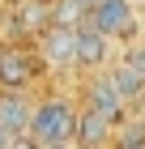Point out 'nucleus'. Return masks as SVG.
Masks as SVG:
<instances>
[{
    "label": "nucleus",
    "instance_id": "f257e3e1",
    "mask_svg": "<svg viewBox=\"0 0 145 149\" xmlns=\"http://www.w3.org/2000/svg\"><path fill=\"white\" fill-rule=\"evenodd\" d=\"M73 124H77V107L64 94H51V98L34 102L26 136H30V145H68L73 141Z\"/></svg>",
    "mask_w": 145,
    "mask_h": 149
},
{
    "label": "nucleus",
    "instance_id": "f03ea898",
    "mask_svg": "<svg viewBox=\"0 0 145 149\" xmlns=\"http://www.w3.org/2000/svg\"><path fill=\"white\" fill-rule=\"evenodd\" d=\"M85 22L98 26L111 43L115 38H132L137 34V4L132 0H94L90 13H85Z\"/></svg>",
    "mask_w": 145,
    "mask_h": 149
},
{
    "label": "nucleus",
    "instance_id": "7ed1b4c3",
    "mask_svg": "<svg viewBox=\"0 0 145 149\" xmlns=\"http://www.w3.org/2000/svg\"><path fill=\"white\" fill-rule=\"evenodd\" d=\"M39 64L17 38H0V90H30Z\"/></svg>",
    "mask_w": 145,
    "mask_h": 149
},
{
    "label": "nucleus",
    "instance_id": "20e7f679",
    "mask_svg": "<svg viewBox=\"0 0 145 149\" xmlns=\"http://www.w3.org/2000/svg\"><path fill=\"white\" fill-rule=\"evenodd\" d=\"M73 60H77V68H107V60H111V38L102 34L98 26L81 22L73 30Z\"/></svg>",
    "mask_w": 145,
    "mask_h": 149
},
{
    "label": "nucleus",
    "instance_id": "39448f33",
    "mask_svg": "<svg viewBox=\"0 0 145 149\" xmlns=\"http://www.w3.org/2000/svg\"><path fill=\"white\" fill-rule=\"evenodd\" d=\"M73 30H77V26L47 22L43 30H39V60L51 64V68H77V60H73Z\"/></svg>",
    "mask_w": 145,
    "mask_h": 149
},
{
    "label": "nucleus",
    "instance_id": "423d86ee",
    "mask_svg": "<svg viewBox=\"0 0 145 149\" xmlns=\"http://www.w3.org/2000/svg\"><path fill=\"white\" fill-rule=\"evenodd\" d=\"M85 107H94V111H102L111 124H120V119H128V102L120 98V90L111 85V77L107 72H98L94 81H85V98H81Z\"/></svg>",
    "mask_w": 145,
    "mask_h": 149
},
{
    "label": "nucleus",
    "instance_id": "0eeeda50",
    "mask_svg": "<svg viewBox=\"0 0 145 149\" xmlns=\"http://www.w3.org/2000/svg\"><path fill=\"white\" fill-rule=\"evenodd\" d=\"M111 119L102 111H94V107L81 102L77 107V124H73V141L77 145H90V149H98V145H111Z\"/></svg>",
    "mask_w": 145,
    "mask_h": 149
},
{
    "label": "nucleus",
    "instance_id": "6e6552de",
    "mask_svg": "<svg viewBox=\"0 0 145 149\" xmlns=\"http://www.w3.org/2000/svg\"><path fill=\"white\" fill-rule=\"evenodd\" d=\"M30 111H34V102L26 90H0V128H9L13 136H26Z\"/></svg>",
    "mask_w": 145,
    "mask_h": 149
},
{
    "label": "nucleus",
    "instance_id": "1a4fd4ad",
    "mask_svg": "<svg viewBox=\"0 0 145 149\" xmlns=\"http://www.w3.org/2000/svg\"><path fill=\"white\" fill-rule=\"evenodd\" d=\"M107 77H111V85L120 90V98H124L128 107L145 98V72L137 68V64H128L124 56H120V60H107Z\"/></svg>",
    "mask_w": 145,
    "mask_h": 149
},
{
    "label": "nucleus",
    "instance_id": "9d476101",
    "mask_svg": "<svg viewBox=\"0 0 145 149\" xmlns=\"http://www.w3.org/2000/svg\"><path fill=\"white\" fill-rule=\"evenodd\" d=\"M13 17L22 26V34H39L51 17V0H17L13 4Z\"/></svg>",
    "mask_w": 145,
    "mask_h": 149
},
{
    "label": "nucleus",
    "instance_id": "9b49d317",
    "mask_svg": "<svg viewBox=\"0 0 145 149\" xmlns=\"http://www.w3.org/2000/svg\"><path fill=\"white\" fill-rule=\"evenodd\" d=\"M85 13H90L85 0H51V17H47V22H56V26H81Z\"/></svg>",
    "mask_w": 145,
    "mask_h": 149
},
{
    "label": "nucleus",
    "instance_id": "f8f14e48",
    "mask_svg": "<svg viewBox=\"0 0 145 149\" xmlns=\"http://www.w3.org/2000/svg\"><path fill=\"white\" fill-rule=\"evenodd\" d=\"M111 145H120V149H141V145H145V124H141V119H120V124L111 128Z\"/></svg>",
    "mask_w": 145,
    "mask_h": 149
},
{
    "label": "nucleus",
    "instance_id": "ddd939ff",
    "mask_svg": "<svg viewBox=\"0 0 145 149\" xmlns=\"http://www.w3.org/2000/svg\"><path fill=\"white\" fill-rule=\"evenodd\" d=\"M132 4H145V0H132Z\"/></svg>",
    "mask_w": 145,
    "mask_h": 149
},
{
    "label": "nucleus",
    "instance_id": "4468645a",
    "mask_svg": "<svg viewBox=\"0 0 145 149\" xmlns=\"http://www.w3.org/2000/svg\"><path fill=\"white\" fill-rule=\"evenodd\" d=\"M85 4H94V0H85Z\"/></svg>",
    "mask_w": 145,
    "mask_h": 149
},
{
    "label": "nucleus",
    "instance_id": "2eb2a0df",
    "mask_svg": "<svg viewBox=\"0 0 145 149\" xmlns=\"http://www.w3.org/2000/svg\"><path fill=\"white\" fill-rule=\"evenodd\" d=\"M141 47H145V43H141Z\"/></svg>",
    "mask_w": 145,
    "mask_h": 149
}]
</instances>
